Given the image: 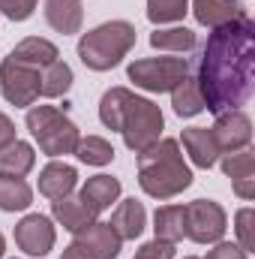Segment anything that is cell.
<instances>
[{
	"instance_id": "cell-34",
	"label": "cell",
	"mask_w": 255,
	"mask_h": 259,
	"mask_svg": "<svg viewBox=\"0 0 255 259\" xmlns=\"http://www.w3.org/2000/svg\"><path fill=\"white\" fill-rule=\"evenodd\" d=\"M60 259H87V256H84L78 247H72V244H69V247L63 250V256H60Z\"/></svg>"
},
{
	"instance_id": "cell-17",
	"label": "cell",
	"mask_w": 255,
	"mask_h": 259,
	"mask_svg": "<svg viewBox=\"0 0 255 259\" xmlns=\"http://www.w3.org/2000/svg\"><path fill=\"white\" fill-rule=\"evenodd\" d=\"M45 21L51 30L72 36L81 33L84 24V3L81 0H45Z\"/></svg>"
},
{
	"instance_id": "cell-23",
	"label": "cell",
	"mask_w": 255,
	"mask_h": 259,
	"mask_svg": "<svg viewBox=\"0 0 255 259\" xmlns=\"http://www.w3.org/2000/svg\"><path fill=\"white\" fill-rule=\"evenodd\" d=\"M150 46L156 52H171V55H186L195 49V33L183 24H168V27H156L150 33Z\"/></svg>"
},
{
	"instance_id": "cell-8",
	"label": "cell",
	"mask_w": 255,
	"mask_h": 259,
	"mask_svg": "<svg viewBox=\"0 0 255 259\" xmlns=\"http://www.w3.org/2000/svg\"><path fill=\"white\" fill-rule=\"evenodd\" d=\"M228 214L213 199H195L186 205V238L195 244H216L225 238Z\"/></svg>"
},
{
	"instance_id": "cell-14",
	"label": "cell",
	"mask_w": 255,
	"mask_h": 259,
	"mask_svg": "<svg viewBox=\"0 0 255 259\" xmlns=\"http://www.w3.org/2000/svg\"><path fill=\"white\" fill-rule=\"evenodd\" d=\"M180 142H183V151L189 154L192 166H198V169H213L222 157L213 133L207 127H186L180 133Z\"/></svg>"
},
{
	"instance_id": "cell-33",
	"label": "cell",
	"mask_w": 255,
	"mask_h": 259,
	"mask_svg": "<svg viewBox=\"0 0 255 259\" xmlns=\"http://www.w3.org/2000/svg\"><path fill=\"white\" fill-rule=\"evenodd\" d=\"M12 142H15V124H12V118L6 112H0V151L6 145H12Z\"/></svg>"
},
{
	"instance_id": "cell-26",
	"label": "cell",
	"mask_w": 255,
	"mask_h": 259,
	"mask_svg": "<svg viewBox=\"0 0 255 259\" xmlns=\"http://www.w3.org/2000/svg\"><path fill=\"white\" fill-rule=\"evenodd\" d=\"M171 106H174V115L177 118H195L204 112V100L198 94V84L192 75H183L177 81V88L171 91Z\"/></svg>"
},
{
	"instance_id": "cell-16",
	"label": "cell",
	"mask_w": 255,
	"mask_h": 259,
	"mask_svg": "<svg viewBox=\"0 0 255 259\" xmlns=\"http://www.w3.org/2000/svg\"><path fill=\"white\" fill-rule=\"evenodd\" d=\"M51 217L63 226L66 232H81V229H87L90 223H96V214L87 208V202L81 199V196L69 193L63 199H54L51 202Z\"/></svg>"
},
{
	"instance_id": "cell-7",
	"label": "cell",
	"mask_w": 255,
	"mask_h": 259,
	"mask_svg": "<svg viewBox=\"0 0 255 259\" xmlns=\"http://www.w3.org/2000/svg\"><path fill=\"white\" fill-rule=\"evenodd\" d=\"M39 88H42V69L24 64V61H15L12 55L0 61V94L9 106L15 109L33 106L42 97Z\"/></svg>"
},
{
	"instance_id": "cell-30",
	"label": "cell",
	"mask_w": 255,
	"mask_h": 259,
	"mask_svg": "<svg viewBox=\"0 0 255 259\" xmlns=\"http://www.w3.org/2000/svg\"><path fill=\"white\" fill-rule=\"evenodd\" d=\"M252 223H255V211L249 208V205H246V208H240V211L234 214V232H237V244H240L246 253H252V250H255Z\"/></svg>"
},
{
	"instance_id": "cell-27",
	"label": "cell",
	"mask_w": 255,
	"mask_h": 259,
	"mask_svg": "<svg viewBox=\"0 0 255 259\" xmlns=\"http://www.w3.org/2000/svg\"><path fill=\"white\" fill-rule=\"evenodd\" d=\"M72 81H75V75H72V66L57 58L54 64H48L45 69H42V88H39V94H42V97H48V100H54V97H63V94H69Z\"/></svg>"
},
{
	"instance_id": "cell-9",
	"label": "cell",
	"mask_w": 255,
	"mask_h": 259,
	"mask_svg": "<svg viewBox=\"0 0 255 259\" xmlns=\"http://www.w3.org/2000/svg\"><path fill=\"white\" fill-rule=\"evenodd\" d=\"M54 241H57V229L45 214H24L15 223V244L27 256H48L54 250Z\"/></svg>"
},
{
	"instance_id": "cell-12",
	"label": "cell",
	"mask_w": 255,
	"mask_h": 259,
	"mask_svg": "<svg viewBox=\"0 0 255 259\" xmlns=\"http://www.w3.org/2000/svg\"><path fill=\"white\" fill-rule=\"evenodd\" d=\"M219 166L225 172V178H231V187L234 193L246 202L255 199V154L249 148L243 151H234V154H222L219 157Z\"/></svg>"
},
{
	"instance_id": "cell-28",
	"label": "cell",
	"mask_w": 255,
	"mask_h": 259,
	"mask_svg": "<svg viewBox=\"0 0 255 259\" xmlns=\"http://www.w3.org/2000/svg\"><path fill=\"white\" fill-rule=\"evenodd\" d=\"M75 157L84 166H108L114 160V145L102 136H81L78 148H75Z\"/></svg>"
},
{
	"instance_id": "cell-31",
	"label": "cell",
	"mask_w": 255,
	"mask_h": 259,
	"mask_svg": "<svg viewBox=\"0 0 255 259\" xmlns=\"http://www.w3.org/2000/svg\"><path fill=\"white\" fill-rule=\"evenodd\" d=\"M36 3L39 0H0V12L9 21H27L36 12Z\"/></svg>"
},
{
	"instance_id": "cell-3",
	"label": "cell",
	"mask_w": 255,
	"mask_h": 259,
	"mask_svg": "<svg viewBox=\"0 0 255 259\" xmlns=\"http://www.w3.org/2000/svg\"><path fill=\"white\" fill-rule=\"evenodd\" d=\"M132 49H135V27L123 18L105 21V24L81 33V39H78V58L93 72H108V69L120 66Z\"/></svg>"
},
{
	"instance_id": "cell-4",
	"label": "cell",
	"mask_w": 255,
	"mask_h": 259,
	"mask_svg": "<svg viewBox=\"0 0 255 259\" xmlns=\"http://www.w3.org/2000/svg\"><path fill=\"white\" fill-rule=\"evenodd\" d=\"M24 124L30 130L33 142L39 145V151L51 160L75 154L81 130L75 127V121H69L57 106H30Z\"/></svg>"
},
{
	"instance_id": "cell-13",
	"label": "cell",
	"mask_w": 255,
	"mask_h": 259,
	"mask_svg": "<svg viewBox=\"0 0 255 259\" xmlns=\"http://www.w3.org/2000/svg\"><path fill=\"white\" fill-rule=\"evenodd\" d=\"M75 184H78V169L75 166H69L63 160H51V163H45L42 169H39V181H36V187H39V193L45 196V199H63L75 190Z\"/></svg>"
},
{
	"instance_id": "cell-5",
	"label": "cell",
	"mask_w": 255,
	"mask_h": 259,
	"mask_svg": "<svg viewBox=\"0 0 255 259\" xmlns=\"http://www.w3.org/2000/svg\"><path fill=\"white\" fill-rule=\"evenodd\" d=\"M162 130H165L162 109L153 100L132 94L126 103V112H123V121H120L123 145L132 154H141V151H147L150 145H156L162 139Z\"/></svg>"
},
{
	"instance_id": "cell-10",
	"label": "cell",
	"mask_w": 255,
	"mask_h": 259,
	"mask_svg": "<svg viewBox=\"0 0 255 259\" xmlns=\"http://www.w3.org/2000/svg\"><path fill=\"white\" fill-rule=\"evenodd\" d=\"M210 133H213V139H216L222 154H234V151L249 148V142H252V121H249V115L243 109L222 112V115H216Z\"/></svg>"
},
{
	"instance_id": "cell-19",
	"label": "cell",
	"mask_w": 255,
	"mask_h": 259,
	"mask_svg": "<svg viewBox=\"0 0 255 259\" xmlns=\"http://www.w3.org/2000/svg\"><path fill=\"white\" fill-rule=\"evenodd\" d=\"M147 226V211L138 199H123L117 202L114 214H111V229L120 235V241H135Z\"/></svg>"
},
{
	"instance_id": "cell-36",
	"label": "cell",
	"mask_w": 255,
	"mask_h": 259,
	"mask_svg": "<svg viewBox=\"0 0 255 259\" xmlns=\"http://www.w3.org/2000/svg\"><path fill=\"white\" fill-rule=\"evenodd\" d=\"M135 259H153V256H147V253H141V250H138V253H135Z\"/></svg>"
},
{
	"instance_id": "cell-2",
	"label": "cell",
	"mask_w": 255,
	"mask_h": 259,
	"mask_svg": "<svg viewBox=\"0 0 255 259\" xmlns=\"http://www.w3.org/2000/svg\"><path fill=\"white\" fill-rule=\"evenodd\" d=\"M138 187L150 199H174L192 187V169L183 160L177 139H159L138 154Z\"/></svg>"
},
{
	"instance_id": "cell-1",
	"label": "cell",
	"mask_w": 255,
	"mask_h": 259,
	"mask_svg": "<svg viewBox=\"0 0 255 259\" xmlns=\"http://www.w3.org/2000/svg\"><path fill=\"white\" fill-rule=\"evenodd\" d=\"M192 78L210 115L249 103L255 88V21L249 15L210 30Z\"/></svg>"
},
{
	"instance_id": "cell-32",
	"label": "cell",
	"mask_w": 255,
	"mask_h": 259,
	"mask_svg": "<svg viewBox=\"0 0 255 259\" xmlns=\"http://www.w3.org/2000/svg\"><path fill=\"white\" fill-rule=\"evenodd\" d=\"M207 259H249V253L237 241H216L213 250H207Z\"/></svg>"
},
{
	"instance_id": "cell-18",
	"label": "cell",
	"mask_w": 255,
	"mask_h": 259,
	"mask_svg": "<svg viewBox=\"0 0 255 259\" xmlns=\"http://www.w3.org/2000/svg\"><path fill=\"white\" fill-rule=\"evenodd\" d=\"M120 181L114 178V175H93V178H87L84 181V187H81V199L87 202V208L99 217L102 211H108L114 202H120Z\"/></svg>"
},
{
	"instance_id": "cell-22",
	"label": "cell",
	"mask_w": 255,
	"mask_h": 259,
	"mask_svg": "<svg viewBox=\"0 0 255 259\" xmlns=\"http://www.w3.org/2000/svg\"><path fill=\"white\" fill-rule=\"evenodd\" d=\"M9 55H12L15 61H24V64L36 66V69H45L48 64H54V61L60 58L57 46H54L51 39H42V36H27V39H21Z\"/></svg>"
},
{
	"instance_id": "cell-29",
	"label": "cell",
	"mask_w": 255,
	"mask_h": 259,
	"mask_svg": "<svg viewBox=\"0 0 255 259\" xmlns=\"http://www.w3.org/2000/svg\"><path fill=\"white\" fill-rule=\"evenodd\" d=\"M189 12V0H147V18L156 27L177 24Z\"/></svg>"
},
{
	"instance_id": "cell-37",
	"label": "cell",
	"mask_w": 255,
	"mask_h": 259,
	"mask_svg": "<svg viewBox=\"0 0 255 259\" xmlns=\"http://www.w3.org/2000/svg\"><path fill=\"white\" fill-rule=\"evenodd\" d=\"M183 259H201V256H183Z\"/></svg>"
},
{
	"instance_id": "cell-35",
	"label": "cell",
	"mask_w": 255,
	"mask_h": 259,
	"mask_svg": "<svg viewBox=\"0 0 255 259\" xmlns=\"http://www.w3.org/2000/svg\"><path fill=\"white\" fill-rule=\"evenodd\" d=\"M6 256V238H3V232H0V259Z\"/></svg>"
},
{
	"instance_id": "cell-21",
	"label": "cell",
	"mask_w": 255,
	"mask_h": 259,
	"mask_svg": "<svg viewBox=\"0 0 255 259\" xmlns=\"http://www.w3.org/2000/svg\"><path fill=\"white\" fill-rule=\"evenodd\" d=\"M33 166H36V148H33L30 142L15 139L12 145H6V148L0 151V175L24 178Z\"/></svg>"
},
{
	"instance_id": "cell-25",
	"label": "cell",
	"mask_w": 255,
	"mask_h": 259,
	"mask_svg": "<svg viewBox=\"0 0 255 259\" xmlns=\"http://www.w3.org/2000/svg\"><path fill=\"white\" fill-rule=\"evenodd\" d=\"M129 97H132L129 88H108V91L102 94V100H99V121H102L105 130L120 133V121H123Z\"/></svg>"
},
{
	"instance_id": "cell-24",
	"label": "cell",
	"mask_w": 255,
	"mask_h": 259,
	"mask_svg": "<svg viewBox=\"0 0 255 259\" xmlns=\"http://www.w3.org/2000/svg\"><path fill=\"white\" fill-rule=\"evenodd\" d=\"M30 205H33V190L24 178L0 175V211L15 214V211H27Z\"/></svg>"
},
{
	"instance_id": "cell-20",
	"label": "cell",
	"mask_w": 255,
	"mask_h": 259,
	"mask_svg": "<svg viewBox=\"0 0 255 259\" xmlns=\"http://www.w3.org/2000/svg\"><path fill=\"white\" fill-rule=\"evenodd\" d=\"M153 232L159 241L171 244L186 238V205H159L153 214Z\"/></svg>"
},
{
	"instance_id": "cell-11",
	"label": "cell",
	"mask_w": 255,
	"mask_h": 259,
	"mask_svg": "<svg viewBox=\"0 0 255 259\" xmlns=\"http://www.w3.org/2000/svg\"><path fill=\"white\" fill-rule=\"evenodd\" d=\"M72 247H78L87 259H117L123 241H120V235L111 229V223H99V220H96V223H90L87 229L75 232Z\"/></svg>"
},
{
	"instance_id": "cell-6",
	"label": "cell",
	"mask_w": 255,
	"mask_h": 259,
	"mask_svg": "<svg viewBox=\"0 0 255 259\" xmlns=\"http://www.w3.org/2000/svg\"><path fill=\"white\" fill-rule=\"evenodd\" d=\"M183 75H189L186 58H141L126 66V78L147 94H171Z\"/></svg>"
},
{
	"instance_id": "cell-15",
	"label": "cell",
	"mask_w": 255,
	"mask_h": 259,
	"mask_svg": "<svg viewBox=\"0 0 255 259\" xmlns=\"http://www.w3.org/2000/svg\"><path fill=\"white\" fill-rule=\"evenodd\" d=\"M192 15L201 27H222L228 21H237L246 12V6L240 0H192Z\"/></svg>"
}]
</instances>
